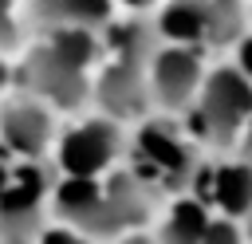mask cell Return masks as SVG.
Wrapping results in <instances>:
<instances>
[{
    "label": "cell",
    "instance_id": "16",
    "mask_svg": "<svg viewBox=\"0 0 252 244\" xmlns=\"http://www.w3.org/2000/svg\"><path fill=\"white\" fill-rule=\"evenodd\" d=\"M244 39V8L240 0H209V20H205V43L209 47H228Z\"/></svg>",
    "mask_w": 252,
    "mask_h": 244
},
{
    "label": "cell",
    "instance_id": "14",
    "mask_svg": "<svg viewBox=\"0 0 252 244\" xmlns=\"http://www.w3.org/2000/svg\"><path fill=\"white\" fill-rule=\"evenodd\" d=\"M106 47H110V59H130V63H146L158 55V24L150 20H122V24H110L106 31Z\"/></svg>",
    "mask_w": 252,
    "mask_h": 244
},
{
    "label": "cell",
    "instance_id": "7",
    "mask_svg": "<svg viewBox=\"0 0 252 244\" xmlns=\"http://www.w3.org/2000/svg\"><path fill=\"white\" fill-rule=\"evenodd\" d=\"M150 197L154 193L134 173H114L110 181H102V197H98V209H94L87 236H118L122 228L142 224L150 213Z\"/></svg>",
    "mask_w": 252,
    "mask_h": 244
},
{
    "label": "cell",
    "instance_id": "5",
    "mask_svg": "<svg viewBox=\"0 0 252 244\" xmlns=\"http://www.w3.org/2000/svg\"><path fill=\"white\" fill-rule=\"evenodd\" d=\"M205 83V67L201 55L193 47H158V55L150 59V98H158V106L165 110H189L197 102V91Z\"/></svg>",
    "mask_w": 252,
    "mask_h": 244
},
{
    "label": "cell",
    "instance_id": "6",
    "mask_svg": "<svg viewBox=\"0 0 252 244\" xmlns=\"http://www.w3.org/2000/svg\"><path fill=\"white\" fill-rule=\"evenodd\" d=\"M122 150V130L114 118H91L63 134L59 165L67 177H98Z\"/></svg>",
    "mask_w": 252,
    "mask_h": 244
},
{
    "label": "cell",
    "instance_id": "15",
    "mask_svg": "<svg viewBox=\"0 0 252 244\" xmlns=\"http://www.w3.org/2000/svg\"><path fill=\"white\" fill-rule=\"evenodd\" d=\"M205 228H209L205 205L193 201V197H185V201H177L169 209V216L161 224V244H201Z\"/></svg>",
    "mask_w": 252,
    "mask_h": 244
},
{
    "label": "cell",
    "instance_id": "4",
    "mask_svg": "<svg viewBox=\"0 0 252 244\" xmlns=\"http://www.w3.org/2000/svg\"><path fill=\"white\" fill-rule=\"evenodd\" d=\"M51 189V173L39 161H24L8 189L0 193V244H35L43 232V197Z\"/></svg>",
    "mask_w": 252,
    "mask_h": 244
},
{
    "label": "cell",
    "instance_id": "13",
    "mask_svg": "<svg viewBox=\"0 0 252 244\" xmlns=\"http://www.w3.org/2000/svg\"><path fill=\"white\" fill-rule=\"evenodd\" d=\"M205 20H209V0H169L158 16V35H165L177 47L205 43Z\"/></svg>",
    "mask_w": 252,
    "mask_h": 244
},
{
    "label": "cell",
    "instance_id": "18",
    "mask_svg": "<svg viewBox=\"0 0 252 244\" xmlns=\"http://www.w3.org/2000/svg\"><path fill=\"white\" fill-rule=\"evenodd\" d=\"M35 244H91V240L83 232H75V228H43L35 236Z\"/></svg>",
    "mask_w": 252,
    "mask_h": 244
},
{
    "label": "cell",
    "instance_id": "23",
    "mask_svg": "<svg viewBox=\"0 0 252 244\" xmlns=\"http://www.w3.org/2000/svg\"><path fill=\"white\" fill-rule=\"evenodd\" d=\"M122 4H130L134 12H142V8H150V4H158V0H122Z\"/></svg>",
    "mask_w": 252,
    "mask_h": 244
},
{
    "label": "cell",
    "instance_id": "21",
    "mask_svg": "<svg viewBox=\"0 0 252 244\" xmlns=\"http://www.w3.org/2000/svg\"><path fill=\"white\" fill-rule=\"evenodd\" d=\"M240 161L252 165V122L244 126V138H240Z\"/></svg>",
    "mask_w": 252,
    "mask_h": 244
},
{
    "label": "cell",
    "instance_id": "1",
    "mask_svg": "<svg viewBox=\"0 0 252 244\" xmlns=\"http://www.w3.org/2000/svg\"><path fill=\"white\" fill-rule=\"evenodd\" d=\"M98 43H94V31H83V28H55L47 43H39L28 59H24V87L35 94V98H47L63 110H75L87 94H91V83H87V67L94 59Z\"/></svg>",
    "mask_w": 252,
    "mask_h": 244
},
{
    "label": "cell",
    "instance_id": "9",
    "mask_svg": "<svg viewBox=\"0 0 252 244\" xmlns=\"http://www.w3.org/2000/svg\"><path fill=\"white\" fill-rule=\"evenodd\" d=\"M0 138L12 153L28 157V161H39V153L47 150L51 142V114L47 106L39 102H12L0 110Z\"/></svg>",
    "mask_w": 252,
    "mask_h": 244
},
{
    "label": "cell",
    "instance_id": "2",
    "mask_svg": "<svg viewBox=\"0 0 252 244\" xmlns=\"http://www.w3.org/2000/svg\"><path fill=\"white\" fill-rule=\"evenodd\" d=\"M252 122V79L240 67H217L205 75L193 102V134L213 146H232Z\"/></svg>",
    "mask_w": 252,
    "mask_h": 244
},
{
    "label": "cell",
    "instance_id": "12",
    "mask_svg": "<svg viewBox=\"0 0 252 244\" xmlns=\"http://www.w3.org/2000/svg\"><path fill=\"white\" fill-rule=\"evenodd\" d=\"M98 197H102V181H94V177H63L55 185V213L63 220H71L75 232L87 236V228L94 220V209H98Z\"/></svg>",
    "mask_w": 252,
    "mask_h": 244
},
{
    "label": "cell",
    "instance_id": "8",
    "mask_svg": "<svg viewBox=\"0 0 252 244\" xmlns=\"http://www.w3.org/2000/svg\"><path fill=\"white\" fill-rule=\"evenodd\" d=\"M94 98L110 118H138L150 102V67L130 59H110L94 83Z\"/></svg>",
    "mask_w": 252,
    "mask_h": 244
},
{
    "label": "cell",
    "instance_id": "22",
    "mask_svg": "<svg viewBox=\"0 0 252 244\" xmlns=\"http://www.w3.org/2000/svg\"><path fill=\"white\" fill-rule=\"evenodd\" d=\"M8 177H12V169H8V165H4V161H0V193H4V189H8Z\"/></svg>",
    "mask_w": 252,
    "mask_h": 244
},
{
    "label": "cell",
    "instance_id": "24",
    "mask_svg": "<svg viewBox=\"0 0 252 244\" xmlns=\"http://www.w3.org/2000/svg\"><path fill=\"white\" fill-rule=\"evenodd\" d=\"M248 236H252V220H248Z\"/></svg>",
    "mask_w": 252,
    "mask_h": 244
},
{
    "label": "cell",
    "instance_id": "11",
    "mask_svg": "<svg viewBox=\"0 0 252 244\" xmlns=\"http://www.w3.org/2000/svg\"><path fill=\"white\" fill-rule=\"evenodd\" d=\"M209 197L228 216H252V165L248 161H224L213 173H205Z\"/></svg>",
    "mask_w": 252,
    "mask_h": 244
},
{
    "label": "cell",
    "instance_id": "20",
    "mask_svg": "<svg viewBox=\"0 0 252 244\" xmlns=\"http://www.w3.org/2000/svg\"><path fill=\"white\" fill-rule=\"evenodd\" d=\"M240 71L252 79V35H244V39H240Z\"/></svg>",
    "mask_w": 252,
    "mask_h": 244
},
{
    "label": "cell",
    "instance_id": "3",
    "mask_svg": "<svg viewBox=\"0 0 252 244\" xmlns=\"http://www.w3.org/2000/svg\"><path fill=\"white\" fill-rule=\"evenodd\" d=\"M134 157H138V181L146 189H185L189 181H197L201 165H197V150L165 122H146L138 130L134 142Z\"/></svg>",
    "mask_w": 252,
    "mask_h": 244
},
{
    "label": "cell",
    "instance_id": "19",
    "mask_svg": "<svg viewBox=\"0 0 252 244\" xmlns=\"http://www.w3.org/2000/svg\"><path fill=\"white\" fill-rule=\"evenodd\" d=\"M16 20H12V4L0 0V51H12L16 47Z\"/></svg>",
    "mask_w": 252,
    "mask_h": 244
},
{
    "label": "cell",
    "instance_id": "17",
    "mask_svg": "<svg viewBox=\"0 0 252 244\" xmlns=\"http://www.w3.org/2000/svg\"><path fill=\"white\" fill-rule=\"evenodd\" d=\"M201 244H240V228L232 220H209Z\"/></svg>",
    "mask_w": 252,
    "mask_h": 244
},
{
    "label": "cell",
    "instance_id": "10",
    "mask_svg": "<svg viewBox=\"0 0 252 244\" xmlns=\"http://www.w3.org/2000/svg\"><path fill=\"white\" fill-rule=\"evenodd\" d=\"M28 12L43 28H106L110 24V0H28Z\"/></svg>",
    "mask_w": 252,
    "mask_h": 244
}]
</instances>
